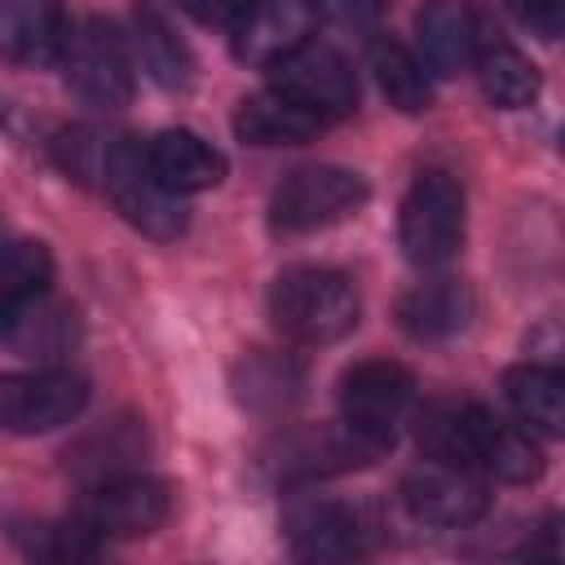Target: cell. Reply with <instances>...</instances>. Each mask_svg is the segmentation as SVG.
<instances>
[{
  "label": "cell",
  "instance_id": "cell-22",
  "mask_svg": "<svg viewBox=\"0 0 565 565\" xmlns=\"http://www.w3.org/2000/svg\"><path fill=\"white\" fill-rule=\"evenodd\" d=\"M305 371L282 353H247L234 366V397L256 415H278L300 397Z\"/></svg>",
  "mask_w": 565,
  "mask_h": 565
},
{
  "label": "cell",
  "instance_id": "cell-25",
  "mask_svg": "<svg viewBox=\"0 0 565 565\" xmlns=\"http://www.w3.org/2000/svg\"><path fill=\"white\" fill-rule=\"evenodd\" d=\"M477 468L481 472H494L499 481H534L543 472V455L534 446L530 433L494 419L490 411H481V428H477Z\"/></svg>",
  "mask_w": 565,
  "mask_h": 565
},
{
  "label": "cell",
  "instance_id": "cell-1",
  "mask_svg": "<svg viewBox=\"0 0 565 565\" xmlns=\"http://www.w3.org/2000/svg\"><path fill=\"white\" fill-rule=\"evenodd\" d=\"M362 296L344 269L291 265L269 287V318L296 344H335L358 327Z\"/></svg>",
  "mask_w": 565,
  "mask_h": 565
},
{
  "label": "cell",
  "instance_id": "cell-21",
  "mask_svg": "<svg viewBox=\"0 0 565 565\" xmlns=\"http://www.w3.org/2000/svg\"><path fill=\"white\" fill-rule=\"evenodd\" d=\"M472 71L481 79V93L494 106H503V110H521V106H530L539 97V71H534V62L521 49H512L508 40H499V35H486L481 31Z\"/></svg>",
  "mask_w": 565,
  "mask_h": 565
},
{
  "label": "cell",
  "instance_id": "cell-18",
  "mask_svg": "<svg viewBox=\"0 0 565 565\" xmlns=\"http://www.w3.org/2000/svg\"><path fill=\"white\" fill-rule=\"evenodd\" d=\"M472 318V291L459 278H424L397 300V322L411 340H450Z\"/></svg>",
  "mask_w": 565,
  "mask_h": 565
},
{
  "label": "cell",
  "instance_id": "cell-9",
  "mask_svg": "<svg viewBox=\"0 0 565 565\" xmlns=\"http://www.w3.org/2000/svg\"><path fill=\"white\" fill-rule=\"evenodd\" d=\"M168 512H172V494L163 481L141 477V472H119V477L88 486L79 521L97 539H137V534L159 530Z\"/></svg>",
  "mask_w": 565,
  "mask_h": 565
},
{
  "label": "cell",
  "instance_id": "cell-20",
  "mask_svg": "<svg viewBox=\"0 0 565 565\" xmlns=\"http://www.w3.org/2000/svg\"><path fill=\"white\" fill-rule=\"evenodd\" d=\"M53 256L44 243H4L0 247V335H9L49 291Z\"/></svg>",
  "mask_w": 565,
  "mask_h": 565
},
{
  "label": "cell",
  "instance_id": "cell-8",
  "mask_svg": "<svg viewBox=\"0 0 565 565\" xmlns=\"http://www.w3.org/2000/svg\"><path fill=\"white\" fill-rule=\"evenodd\" d=\"M318 0H247L230 22V49L247 66H278L318 31Z\"/></svg>",
  "mask_w": 565,
  "mask_h": 565
},
{
  "label": "cell",
  "instance_id": "cell-2",
  "mask_svg": "<svg viewBox=\"0 0 565 565\" xmlns=\"http://www.w3.org/2000/svg\"><path fill=\"white\" fill-rule=\"evenodd\" d=\"M102 190L110 194V203L124 212V221L159 243H172L185 234V203L181 194H172L168 185L154 181L150 163H146V146L128 141V137H110V150L102 159V172H97Z\"/></svg>",
  "mask_w": 565,
  "mask_h": 565
},
{
  "label": "cell",
  "instance_id": "cell-26",
  "mask_svg": "<svg viewBox=\"0 0 565 565\" xmlns=\"http://www.w3.org/2000/svg\"><path fill=\"white\" fill-rule=\"evenodd\" d=\"M132 26H137L132 35H137V57H141L146 75H150L154 84H163V88H185L194 66H190L185 44L172 35V26H168L154 9H137Z\"/></svg>",
  "mask_w": 565,
  "mask_h": 565
},
{
  "label": "cell",
  "instance_id": "cell-19",
  "mask_svg": "<svg viewBox=\"0 0 565 565\" xmlns=\"http://www.w3.org/2000/svg\"><path fill=\"white\" fill-rule=\"evenodd\" d=\"M477 402L463 397H437L415 415V441L424 459L433 463H455V468H477V428H481Z\"/></svg>",
  "mask_w": 565,
  "mask_h": 565
},
{
  "label": "cell",
  "instance_id": "cell-29",
  "mask_svg": "<svg viewBox=\"0 0 565 565\" xmlns=\"http://www.w3.org/2000/svg\"><path fill=\"white\" fill-rule=\"evenodd\" d=\"M243 4L247 0H177V9H185L199 22H234Z\"/></svg>",
  "mask_w": 565,
  "mask_h": 565
},
{
  "label": "cell",
  "instance_id": "cell-28",
  "mask_svg": "<svg viewBox=\"0 0 565 565\" xmlns=\"http://www.w3.org/2000/svg\"><path fill=\"white\" fill-rule=\"evenodd\" d=\"M503 4H508V13H512L521 26H530V31L543 35V40H556L565 0H503Z\"/></svg>",
  "mask_w": 565,
  "mask_h": 565
},
{
  "label": "cell",
  "instance_id": "cell-16",
  "mask_svg": "<svg viewBox=\"0 0 565 565\" xmlns=\"http://www.w3.org/2000/svg\"><path fill=\"white\" fill-rule=\"evenodd\" d=\"M146 163H150L154 181L168 185L172 194H199V190L221 185V177H225L221 150L190 128H163L159 137H150Z\"/></svg>",
  "mask_w": 565,
  "mask_h": 565
},
{
  "label": "cell",
  "instance_id": "cell-13",
  "mask_svg": "<svg viewBox=\"0 0 565 565\" xmlns=\"http://www.w3.org/2000/svg\"><path fill=\"white\" fill-rule=\"evenodd\" d=\"M287 543L300 561H353L366 552V530L335 499H300L287 508Z\"/></svg>",
  "mask_w": 565,
  "mask_h": 565
},
{
  "label": "cell",
  "instance_id": "cell-30",
  "mask_svg": "<svg viewBox=\"0 0 565 565\" xmlns=\"http://www.w3.org/2000/svg\"><path fill=\"white\" fill-rule=\"evenodd\" d=\"M344 4H353V9H380V0H344Z\"/></svg>",
  "mask_w": 565,
  "mask_h": 565
},
{
  "label": "cell",
  "instance_id": "cell-24",
  "mask_svg": "<svg viewBox=\"0 0 565 565\" xmlns=\"http://www.w3.org/2000/svg\"><path fill=\"white\" fill-rule=\"evenodd\" d=\"M371 71H375L380 93H384L397 110L419 115V110L433 106V79H428V66H424L406 44H397V40H388V35L371 40Z\"/></svg>",
  "mask_w": 565,
  "mask_h": 565
},
{
  "label": "cell",
  "instance_id": "cell-6",
  "mask_svg": "<svg viewBox=\"0 0 565 565\" xmlns=\"http://www.w3.org/2000/svg\"><path fill=\"white\" fill-rule=\"evenodd\" d=\"M411 402H415V380L402 362H388V358H366V362L349 366L340 380L344 424L384 450L393 446L397 424L406 419Z\"/></svg>",
  "mask_w": 565,
  "mask_h": 565
},
{
  "label": "cell",
  "instance_id": "cell-23",
  "mask_svg": "<svg viewBox=\"0 0 565 565\" xmlns=\"http://www.w3.org/2000/svg\"><path fill=\"white\" fill-rule=\"evenodd\" d=\"M503 393H508V406L521 415V424H530L547 437L565 433V380H561V371L539 366V362L512 366L503 375Z\"/></svg>",
  "mask_w": 565,
  "mask_h": 565
},
{
  "label": "cell",
  "instance_id": "cell-4",
  "mask_svg": "<svg viewBox=\"0 0 565 565\" xmlns=\"http://www.w3.org/2000/svg\"><path fill=\"white\" fill-rule=\"evenodd\" d=\"M366 203V181L335 163L296 168L269 199V230L274 234H313L322 225L344 221Z\"/></svg>",
  "mask_w": 565,
  "mask_h": 565
},
{
  "label": "cell",
  "instance_id": "cell-3",
  "mask_svg": "<svg viewBox=\"0 0 565 565\" xmlns=\"http://www.w3.org/2000/svg\"><path fill=\"white\" fill-rule=\"evenodd\" d=\"M397 238L411 265L437 269L463 243V190L450 172H419L402 199Z\"/></svg>",
  "mask_w": 565,
  "mask_h": 565
},
{
  "label": "cell",
  "instance_id": "cell-15",
  "mask_svg": "<svg viewBox=\"0 0 565 565\" xmlns=\"http://www.w3.org/2000/svg\"><path fill=\"white\" fill-rule=\"evenodd\" d=\"M415 31H419V62L433 75L472 71L481 22H477V13L463 0H433V4H424L419 18H415Z\"/></svg>",
  "mask_w": 565,
  "mask_h": 565
},
{
  "label": "cell",
  "instance_id": "cell-14",
  "mask_svg": "<svg viewBox=\"0 0 565 565\" xmlns=\"http://www.w3.org/2000/svg\"><path fill=\"white\" fill-rule=\"evenodd\" d=\"M62 0H0V57L13 66H49L66 44Z\"/></svg>",
  "mask_w": 565,
  "mask_h": 565
},
{
  "label": "cell",
  "instance_id": "cell-7",
  "mask_svg": "<svg viewBox=\"0 0 565 565\" xmlns=\"http://www.w3.org/2000/svg\"><path fill=\"white\" fill-rule=\"evenodd\" d=\"M88 406V384L75 371H22L0 375V428L4 433H53Z\"/></svg>",
  "mask_w": 565,
  "mask_h": 565
},
{
  "label": "cell",
  "instance_id": "cell-11",
  "mask_svg": "<svg viewBox=\"0 0 565 565\" xmlns=\"http://www.w3.org/2000/svg\"><path fill=\"white\" fill-rule=\"evenodd\" d=\"M402 503L415 521L437 525V530H463L472 521L486 516L490 494L486 486L472 477V468H455V463H424L402 481Z\"/></svg>",
  "mask_w": 565,
  "mask_h": 565
},
{
  "label": "cell",
  "instance_id": "cell-12",
  "mask_svg": "<svg viewBox=\"0 0 565 565\" xmlns=\"http://www.w3.org/2000/svg\"><path fill=\"white\" fill-rule=\"evenodd\" d=\"M375 455H384V446L366 441L362 433H353L344 419L327 424V428H305V433H287L274 446V472L282 481H313V477H331V472H349L371 463Z\"/></svg>",
  "mask_w": 565,
  "mask_h": 565
},
{
  "label": "cell",
  "instance_id": "cell-10",
  "mask_svg": "<svg viewBox=\"0 0 565 565\" xmlns=\"http://www.w3.org/2000/svg\"><path fill=\"white\" fill-rule=\"evenodd\" d=\"M269 71H274V88L278 93H287L291 102H300L305 110H313L327 124L353 115V106H358V75L327 44L309 40L305 49H296L291 57H282Z\"/></svg>",
  "mask_w": 565,
  "mask_h": 565
},
{
  "label": "cell",
  "instance_id": "cell-27",
  "mask_svg": "<svg viewBox=\"0 0 565 565\" xmlns=\"http://www.w3.org/2000/svg\"><path fill=\"white\" fill-rule=\"evenodd\" d=\"M13 539L22 543L26 556L40 561H88L102 552V539L75 516V521H40L26 530H13Z\"/></svg>",
  "mask_w": 565,
  "mask_h": 565
},
{
  "label": "cell",
  "instance_id": "cell-17",
  "mask_svg": "<svg viewBox=\"0 0 565 565\" xmlns=\"http://www.w3.org/2000/svg\"><path fill=\"white\" fill-rule=\"evenodd\" d=\"M327 128V119H318L313 110H305L300 102H291L287 93H278L274 84L243 97L234 110V132L247 146H300L313 141Z\"/></svg>",
  "mask_w": 565,
  "mask_h": 565
},
{
  "label": "cell",
  "instance_id": "cell-5",
  "mask_svg": "<svg viewBox=\"0 0 565 565\" xmlns=\"http://www.w3.org/2000/svg\"><path fill=\"white\" fill-rule=\"evenodd\" d=\"M57 62H62L75 97H84L88 106L119 110L132 102V62H128V49L110 22L88 18L75 31H66Z\"/></svg>",
  "mask_w": 565,
  "mask_h": 565
}]
</instances>
